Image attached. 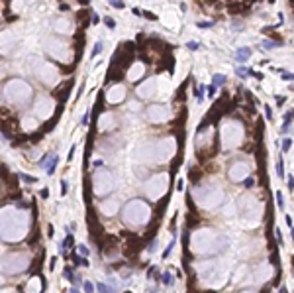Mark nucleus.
Returning a JSON list of instances; mask_svg holds the SVG:
<instances>
[{"instance_id": "2", "label": "nucleus", "mask_w": 294, "mask_h": 293, "mask_svg": "<svg viewBox=\"0 0 294 293\" xmlns=\"http://www.w3.org/2000/svg\"><path fill=\"white\" fill-rule=\"evenodd\" d=\"M241 138H243V128H241L239 122L235 124H227L224 126V148H233L235 144L241 142Z\"/></svg>"}, {"instance_id": "6", "label": "nucleus", "mask_w": 294, "mask_h": 293, "mask_svg": "<svg viewBox=\"0 0 294 293\" xmlns=\"http://www.w3.org/2000/svg\"><path fill=\"white\" fill-rule=\"evenodd\" d=\"M251 55V49L249 47H239L237 51H235V59H237L239 63H243V61H247V57Z\"/></svg>"}, {"instance_id": "11", "label": "nucleus", "mask_w": 294, "mask_h": 293, "mask_svg": "<svg viewBox=\"0 0 294 293\" xmlns=\"http://www.w3.org/2000/svg\"><path fill=\"white\" fill-rule=\"evenodd\" d=\"M73 260H75V266H88L86 256L84 258H79V254H73Z\"/></svg>"}, {"instance_id": "3", "label": "nucleus", "mask_w": 294, "mask_h": 293, "mask_svg": "<svg viewBox=\"0 0 294 293\" xmlns=\"http://www.w3.org/2000/svg\"><path fill=\"white\" fill-rule=\"evenodd\" d=\"M249 173H251V165H249L247 162H243V159H237V162L231 165V169H230V179L235 181V183H241Z\"/></svg>"}, {"instance_id": "15", "label": "nucleus", "mask_w": 294, "mask_h": 293, "mask_svg": "<svg viewBox=\"0 0 294 293\" xmlns=\"http://www.w3.org/2000/svg\"><path fill=\"white\" fill-rule=\"evenodd\" d=\"M290 146H292V140H290V138H284V140H282V153L288 152Z\"/></svg>"}, {"instance_id": "33", "label": "nucleus", "mask_w": 294, "mask_h": 293, "mask_svg": "<svg viewBox=\"0 0 294 293\" xmlns=\"http://www.w3.org/2000/svg\"><path fill=\"white\" fill-rule=\"evenodd\" d=\"M80 124H83V126H86V124H88V112L83 116V120H80Z\"/></svg>"}, {"instance_id": "8", "label": "nucleus", "mask_w": 294, "mask_h": 293, "mask_svg": "<svg viewBox=\"0 0 294 293\" xmlns=\"http://www.w3.org/2000/svg\"><path fill=\"white\" fill-rule=\"evenodd\" d=\"M71 244H73V236H71V234H69V236L65 238V240H63L61 244H59V250H61V254H65V250H67V248H69Z\"/></svg>"}, {"instance_id": "32", "label": "nucleus", "mask_w": 294, "mask_h": 293, "mask_svg": "<svg viewBox=\"0 0 294 293\" xmlns=\"http://www.w3.org/2000/svg\"><path fill=\"white\" fill-rule=\"evenodd\" d=\"M276 104L282 108V104H284V97H276Z\"/></svg>"}, {"instance_id": "7", "label": "nucleus", "mask_w": 294, "mask_h": 293, "mask_svg": "<svg viewBox=\"0 0 294 293\" xmlns=\"http://www.w3.org/2000/svg\"><path fill=\"white\" fill-rule=\"evenodd\" d=\"M290 122H292V112H286L284 114V124L281 128V134H288L290 132Z\"/></svg>"}, {"instance_id": "13", "label": "nucleus", "mask_w": 294, "mask_h": 293, "mask_svg": "<svg viewBox=\"0 0 294 293\" xmlns=\"http://www.w3.org/2000/svg\"><path fill=\"white\" fill-rule=\"evenodd\" d=\"M226 75H214V83L212 85H216V87H222V85H226Z\"/></svg>"}, {"instance_id": "27", "label": "nucleus", "mask_w": 294, "mask_h": 293, "mask_svg": "<svg viewBox=\"0 0 294 293\" xmlns=\"http://www.w3.org/2000/svg\"><path fill=\"white\" fill-rule=\"evenodd\" d=\"M288 189H290V191H294V177H292V175L288 177Z\"/></svg>"}, {"instance_id": "20", "label": "nucleus", "mask_w": 294, "mask_h": 293, "mask_svg": "<svg viewBox=\"0 0 294 293\" xmlns=\"http://www.w3.org/2000/svg\"><path fill=\"white\" fill-rule=\"evenodd\" d=\"M235 75H239V77H247V75H249V71H247V69H243V67H237V69H235Z\"/></svg>"}, {"instance_id": "10", "label": "nucleus", "mask_w": 294, "mask_h": 293, "mask_svg": "<svg viewBox=\"0 0 294 293\" xmlns=\"http://www.w3.org/2000/svg\"><path fill=\"white\" fill-rule=\"evenodd\" d=\"M63 274H65V277H69L71 281H79V283H80V277H77L75 274H73V269H71V268H65V269H63Z\"/></svg>"}, {"instance_id": "26", "label": "nucleus", "mask_w": 294, "mask_h": 293, "mask_svg": "<svg viewBox=\"0 0 294 293\" xmlns=\"http://www.w3.org/2000/svg\"><path fill=\"white\" fill-rule=\"evenodd\" d=\"M67 185H69L67 181H61V195H65V193H67V189H69Z\"/></svg>"}, {"instance_id": "17", "label": "nucleus", "mask_w": 294, "mask_h": 293, "mask_svg": "<svg viewBox=\"0 0 294 293\" xmlns=\"http://www.w3.org/2000/svg\"><path fill=\"white\" fill-rule=\"evenodd\" d=\"M276 205H278V209H284V197L281 191H276Z\"/></svg>"}, {"instance_id": "12", "label": "nucleus", "mask_w": 294, "mask_h": 293, "mask_svg": "<svg viewBox=\"0 0 294 293\" xmlns=\"http://www.w3.org/2000/svg\"><path fill=\"white\" fill-rule=\"evenodd\" d=\"M161 281H163L165 285H173V274L171 272H165L163 275H161Z\"/></svg>"}, {"instance_id": "14", "label": "nucleus", "mask_w": 294, "mask_h": 293, "mask_svg": "<svg viewBox=\"0 0 294 293\" xmlns=\"http://www.w3.org/2000/svg\"><path fill=\"white\" fill-rule=\"evenodd\" d=\"M102 22H104V24H106V26L110 28V30H114V28H116V20H114V18H110V16L102 18Z\"/></svg>"}, {"instance_id": "19", "label": "nucleus", "mask_w": 294, "mask_h": 293, "mask_svg": "<svg viewBox=\"0 0 294 293\" xmlns=\"http://www.w3.org/2000/svg\"><path fill=\"white\" fill-rule=\"evenodd\" d=\"M100 51H102V41H98L96 45H94V49H92V53H90V55H92V59H94V57H96V55L100 53Z\"/></svg>"}, {"instance_id": "29", "label": "nucleus", "mask_w": 294, "mask_h": 293, "mask_svg": "<svg viewBox=\"0 0 294 293\" xmlns=\"http://www.w3.org/2000/svg\"><path fill=\"white\" fill-rule=\"evenodd\" d=\"M275 232H276V240H278V244H281V242H282V234H281V228H276Z\"/></svg>"}, {"instance_id": "18", "label": "nucleus", "mask_w": 294, "mask_h": 293, "mask_svg": "<svg viewBox=\"0 0 294 293\" xmlns=\"http://www.w3.org/2000/svg\"><path fill=\"white\" fill-rule=\"evenodd\" d=\"M108 2H110V6H114V8H124V6H126L124 0H108Z\"/></svg>"}, {"instance_id": "1", "label": "nucleus", "mask_w": 294, "mask_h": 293, "mask_svg": "<svg viewBox=\"0 0 294 293\" xmlns=\"http://www.w3.org/2000/svg\"><path fill=\"white\" fill-rule=\"evenodd\" d=\"M263 0H196L198 8L218 16H245Z\"/></svg>"}, {"instance_id": "23", "label": "nucleus", "mask_w": 294, "mask_h": 293, "mask_svg": "<svg viewBox=\"0 0 294 293\" xmlns=\"http://www.w3.org/2000/svg\"><path fill=\"white\" fill-rule=\"evenodd\" d=\"M83 289H84V291H94V283H90V281H84Z\"/></svg>"}, {"instance_id": "5", "label": "nucleus", "mask_w": 294, "mask_h": 293, "mask_svg": "<svg viewBox=\"0 0 294 293\" xmlns=\"http://www.w3.org/2000/svg\"><path fill=\"white\" fill-rule=\"evenodd\" d=\"M273 274H275L273 266H271V264H263V266L257 269V280H269Z\"/></svg>"}, {"instance_id": "22", "label": "nucleus", "mask_w": 294, "mask_h": 293, "mask_svg": "<svg viewBox=\"0 0 294 293\" xmlns=\"http://www.w3.org/2000/svg\"><path fill=\"white\" fill-rule=\"evenodd\" d=\"M96 287H98V291H114L116 289V287H108V285H104V283H98Z\"/></svg>"}, {"instance_id": "35", "label": "nucleus", "mask_w": 294, "mask_h": 293, "mask_svg": "<svg viewBox=\"0 0 294 293\" xmlns=\"http://www.w3.org/2000/svg\"><path fill=\"white\" fill-rule=\"evenodd\" d=\"M292 118H294V112H292Z\"/></svg>"}, {"instance_id": "30", "label": "nucleus", "mask_w": 294, "mask_h": 293, "mask_svg": "<svg viewBox=\"0 0 294 293\" xmlns=\"http://www.w3.org/2000/svg\"><path fill=\"white\" fill-rule=\"evenodd\" d=\"M39 197H41V199H47V197H49V191H47V189H43V191L39 193Z\"/></svg>"}, {"instance_id": "4", "label": "nucleus", "mask_w": 294, "mask_h": 293, "mask_svg": "<svg viewBox=\"0 0 294 293\" xmlns=\"http://www.w3.org/2000/svg\"><path fill=\"white\" fill-rule=\"evenodd\" d=\"M57 163H59V157L55 156V153H49V156H45V157L41 159V165L45 167L47 175H53V173H55V169H57Z\"/></svg>"}, {"instance_id": "25", "label": "nucleus", "mask_w": 294, "mask_h": 293, "mask_svg": "<svg viewBox=\"0 0 294 293\" xmlns=\"http://www.w3.org/2000/svg\"><path fill=\"white\" fill-rule=\"evenodd\" d=\"M282 79L284 81H294V75L292 73H282Z\"/></svg>"}, {"instance_id": "34", "label": "nucleus", "mask_w": 294, "mask_h": 293, "mask_svg": "<svg viewBox=\"0 0 294 293\" xmlns=\"http://www.w3.org/2000/svg\"><path fill=\"white\" fill-rule=\"evenodd\" d=\"M288 4H290V8H292V12H294V0H288Z\"/></svg>"}, {"instance_id": "28", "label": "nucleus", "mask_w": 294, "mask_h": 293, "mask_svg": "<svg viewBox=\"0 0 294 293\" xmlns=\"http://www.w3.org/2000/svg\"><path fill=\"white\" fill-rule=\"evenodd\" d=\"M79 250H80V254H83V256H88V248H86V246H79Z\"/></svg>"}, {"instance_id": "16", "label": "nucleus", "mask_w": 294, "mask_h": 293, "mask_svg": "<svg viewBox=\"0 0 294 293\" xmlns=\"http://www.w3.org/2000/svg\"><path fill=\"white\" fill-rule=\"evenodd\" d=\"M20 177L24 179L26 183H38V177H32V175H26V173H20Z\"/></svg>"}, {"instance_id": "31", "label": "nucleus", "mask_w": 294, "mask_h": 293, "mask_svg": "<svg viewBox=\"0 0 294 293\" xmlns=\"http://www.w3.org/2000/svg\"><path fill=\"white\" fill-rule=\"evenodd\" d=\"M188 47L192 49V51H196V49H198V43H196V41H190V43H188Z\"/></svg>"}, {"instance_id": "21", "label": "nucleus", "mask_w": 294, "mask_h": 293, "mask_svg": "<svg viewBox=\"0 0 294 293\" xmlns=\"http://www.w3.org/2000/svg\"><path fill=\"white\" fill-rule=\"evenodd\" d=\"M265 114H267V120H269V122H273V110H271L269 104L265 106Z\"/></svg>"}, {"instance_id": "9", "label": "nucleus", "mask_w": 294, "mask_h": 293, "mask_svg": "<svg viewBox=\"0 0 294 293\" xmlns=\"http://www.w3.org/2000/svg\"><path fill=\"white\" fill-rule=\"evenodd\" d=\"M175 244H176V236H173V240H171V242H169V246H167V250L163 252V258H165V260L169 258V256H171V252H173V248H175Z\"/></svg>"}, {"instance_id": "24", "label": "nucleus", "mask_w": 294, "mask_h": 293, "mask_svg": "<svg viewBox=\"0 0 294 293\" xmlns=\"http://www.w3.org/2000/svg\"><path fill=\"white\" fill-rule=\"evenodd\" d=\"M155 246H157V238H153V240H151V244H149V248H147V250H149V252H155Z\"/></svg>"}]
</instances>
